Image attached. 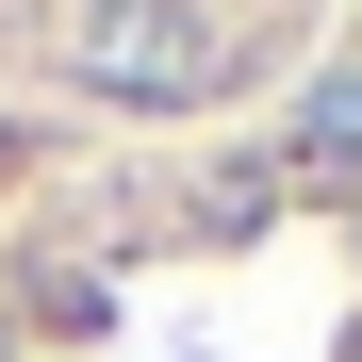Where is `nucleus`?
Masks as SVG:
<instances>
[{
	"label": "nucleus",
	"instance_id": "obj_1",
	"mask_svg": "<svg viewBox=\"0 0 362 362\" xmlns=\"http://www.w3.org/2000/svg\"><path fill=\"white\" fill-rule=\"evenodd\" d=\"M0 362H362V83L49 181L0 247Z\"/></svg>",
	"mask_w": 362,
	"mask_h": 362
}]
</instances>
